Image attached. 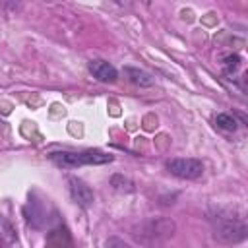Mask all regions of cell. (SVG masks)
<instances>
[{"mask_svg":"<svg viewBox=\"0 0 248 248\" xmlns=\"http://www.w3.org/2000/svg\"><path fill=\"white\" fill-rule=\"evenodd\" d=\"M68 182H70V196H72V200H74L79 207H83V209L91 207V203H93V200H95L91 188H89L83 180H79V178H76V176H72Z\"/></svg>","mask_w":248,"mask_h":248,"instance_id":"277c9868","label":"cell"},{"mask_svg":"<svg viewBox=\"0 0 248 248\" xmlns=\"http://www.w3.org/2000/svg\"><path fill=\"white\" fill-rule=\"evenodd\" d=\"M211 223H213L215 238L225 244H236L246 238L248 229H246V223L242 217H234V215H229V213L217 209V213L211 215Z\"/></svg>","mask_w":248,"mask_h":248,"instance_id":"6da1fadb","label":"cell"},{"mask_svg":"<svg viewBox=\"0 0 248 248\" xmlns=\"http://www.w3.org/2000/svg\"><path fill=\"white\" fill-rule=\"evenodd\" d=\"M48 159L62 169H76L83 165H105L112 161V155L103 153L99 149H85V151H52Z\"/></svg>","mask_w":248,"mask_h":248,"instance_id":"7a4b0ae2","label":"cell"},{"mask_svg":"<svg viewBox=\"0 0 248 248\" xmlns=\"http://www.w3.org/2000/svg\"><path fill=\"white\" fill-rule=\"evenodd\" d=\"M238 64H240V56H238V54H231V56H227L225 62H223L227 74H232V72L238 68Z\"/></svg>","mask_w":248,"mask_h":248,"instance_id":"9c48e42d","label":"cell"},{"mask_svg":"<svg viewBox=\"0 0 248 248\" xmlns=\"http://www.w3.org/2000/svg\"><path fill=\"white\" fill-rule=\"evenodd\" d=\"M16 242V231L12 227V223L0 213V244H14Z\"/></svg>","mask_w":248,"mask_h":248,"instance_id":"52a82bcc","label":"cell"},{"mask_svg":"<svg viewBox=\"0 0 248 248\" xmlns=\"http://www.w3.org/2000/svg\"><path fill=\"white\" fill-rule=\"evenodd\" d=\"M215 126L225 130V132H234L236 130V120H234V116H231L227 112H221V114L215 116Z\"/></svg>","mask_w":248,"mask_h":248,"instance_id":"ba28073f","label":"cell"},{"mask_svg":"<svg viewBox=\"0 0 248 248\" xmlns=\"http://www.w3.org/2000/svg\"><path fill=\"white\" fill-rule=\"evenodd\" d=\"M89 72L93 74V78H97L99 81L105 83H112L116 79V68L112 64H108L107 60H91L89 62Z\"/></svg>","mask_w":248,"mask_h":248,"instance_id":"5b68a950","label":"cell"},{"mask_svg":"<svg viewBox=\"0 0 248 248\" xmlns=\"http://www.w3.org/2000/svg\"><path fill=\"white\" fill-rule=\"evenodd\" d=\"M124 74L128 76V79H130L132 83H136V85H140V87H149V85H153V81H155V78H153L151 74H147L145 70L134 68V66H126V68H124Z\"/></svg>","mask_w":248,"mask_h":248,"instance_id":"8992f818","label":"cell"},{"mask_svg":"<svg viewBox=\"0 0 248 248\" xmlns=\"http://www.w3.org/2000/svg\"><path fill=\"white\" fill-rule=\"evenodd\" d=\"M167 169L170 174L178 176V178H186V180H194L200 178L203 174V163L200 159H186V157H178V159H170L167 161Z\"/></svg>","mask_w":248,"mask_h":248,"instance_id":"3957f363","label":"cell"},{"mask_svg":"<svg viewBox=\"0 0 248 248\" xmlns=\"http://www.w3.org/2000/svg\"><path fill=\"white\" fill-rule=\"evenodd\" d=\"M105 248H132L128 242H124V240H120V238H116V236H112V238H108L107 242H105Z\"/></svg>","mask_w":248,"mask_h":248,"instance_id":"30bf717a","label":"cell"}]
</instances>
